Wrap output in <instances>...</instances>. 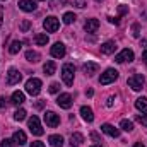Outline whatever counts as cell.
I'll return each mask as SVG.
<instances>
[{
  "label": "cell",
  "mask_w": 147,
  "mask_h": 147,
  "mask_svg": "<svg viewBox=\"0 0 147 147\" xmlns=\"http://www.w3.org/2000/svg\"><path fill=\"white\" fill-rule=\"evenodd\" d=\"M128 86L134 89V91H140L142 87H144V84H146V77L142 75V74H135V75H132V77H128Z\"/></svg>",
  "instance_id": "6da1fadb"
},
{
  "label": "cell",
  "mask_w": 147,
  "mask_h": 147,
  "mask_svg": "<svg viewBox=\"0 0 147 147\" xmlns=\"http://www.w3.org/2000/svg\"><path fill=\"white\" fill-rule=\"evenodd\" d=\"M74 74H75V69H74L72 63H65L62 67V79L67 86H72L74 84Z\"/></svg>",
  "instance_id": "7a4b0ae2"
},
{
  "label": "cell",
  "mask_w": 147,
  "mask_h": 147,
  "mask_svg": "<svg viewBox=\"0 0 147 147\" xmlns=\"http://www.w3.org/2000/svg\"><path fill=\"white\" fill-rule=\"evenodd\" d=\"M39 91H41V80H39V79L33 77V79H29V80L26 82V92H28V94L38 96Z\"/></svg>",
  "instance_id": "3957f363"
},
{
  "label": "cell",
  "mask_w": 147,
  "mask_h": 147,
  "mask_svg": "<svg viewBox=\"0 0 147 147\" xmlns=\"http://www.w3.org/2000/svg\"><path fill=\"white\" fill-rule=\"evenodd\" d=\"M28 127H29V130H31V134H34V135H43V127H41V123H39V118L38 116H31L29 120H28Z\"/></svg>",
  "instance_id": "277c9868"
},
{
  "label": "cell",
  "mask_w": 147,
  "mask_h": 147,
  "mask_svg": "<svg viewBox=\"0 0 147 147\" xmlns=\"http://www.w3.org/2000/svg\"><path fill=\"white\" fill-rule=\"evenodd\" d=\"M118 79V72L115 70V69H108L105 74H101V77H99V84H103V86H106V84H111V82H115Z\"/></svg>",
  "instance_id": "5b68a950"
},
{
  "label": "cell",
  "mask_w": 147,
  "mask_h": 147,
  "mask_svg": "<svg viewBox=\"0 0 147 147\" xmlns=\"http://www.w3.org/2000/svg\"><path fill=\"white\" fill-rule=\"evenodd\" d=\"M43 28H45L48 33H57V29L60 28V22H58V19H57V17L50 16V17H46V19H45Z\"/></svg>",
  "instance_id": "8992f818"
},
{
  "label": "cell",
  "mask_w": 147,
  "mask_h": 147,
  "mask_svg": "<svg viewBox=\"0 0 147 147\" xmlns=\"http://www.w3.org/2000/svg\"><path fill=\"white\" fill-rule=\"evenodd\" d=\"M132 60H134V51L128 50V48L121 50V51L115 57V62H116V63H125V62H132Z\"/></svg>",
  "instance_id": "52a82bcc"
},
{
  "label": "cell",
  "mask_w": 147,
  "mask_h": 147,
  "mask_svg": "<svg viewBox=\"0 0 147 147\" xmlns=\"http://www.w3.org/2000/svg\"><path fill=\"white\" fill-rule=\"evenodd\" d=\"M45 121H46L48 127L55 128V127L60 125V116H58L57 113H53V111H46V113H45Z\"/></svg>",
  "instance_id": "ba28073f"
},
{
  "label": "cell",
  "mask_w": 147,
  "mask_h": 147,
  "mask_svg": "<svg viewBox=\"0 0 147 147\" xmlns=\"http://www.w3.org/2000/svg\"><path fill=\"white\" fill-rule=\"evenodd\" d=\"M57 105H58L60 108H63V110H69V108L72 106V96L67 94V92L60 94V96L57 98Z\"/></svg>",
  "instance_id": "9c48e42d"
},
{
  "label": "cell",
  "mask_w": 147,
  "mask_h": 147,
  "mask_svg": "<svg viewBox=\"0 0 147 147\" xmlns=\"http://www.w3.org/2000/svg\"><path fill=\"white\" fill-rule=\"evenodd\" d=\"M21 79H22V75H21L19 70H16V69H10V70L7 72V84H9V86L19 84V82H21Z\"/></svg>",
  "instance_id": "30bf717a"
},
{
  "label": "cell",
  "mask_w": 147,
  "mask_h": 147,
  "mask_svg": "<svg viewBox=\"0 0 147 147\" xmlns=\"http://www.w3.org/2000/svg\"><path fill=\"white\" fill-rule=\"evenodd\" d=\"M65 45L63 43H55L53 46H51V57H55V58H63L65 57Z\"/></svg>",
  "instance_id": "8fae6325"
},
{
  "label": "cell",
  "mask_w": 147,
  "mask_h": 147,
  "mask_svg": "<svg viewBox=\"0 0 147 147\" xmlns=\"http://www.w3.org/2000/svg\"><path fill=\"white\" fill-rule=\"evenodd\" d=\"M19 9L24 12H33V10H36V2L34 0H19Z\"/></svg>",
  "instance_id": "7c38bea8"
},
{
  "label": "cell",
  "mask_w": 147,
  "mask_h": 147,
  "mask_svg": "<svg viewBox=\"0 0 147 147\" xmlns=\"http://www.w3.org/2000/svg\"><path fill=\"white\" fill-rule=\"evenodd\" d=\"M101 132H105L106 135H110V137H113V139L120 137V130H118V128H115V127H113V125H110V123L101 125Z\"/></svg>",
  "instance_id": "4fadbf2b"
},
{
  "label": "cell",
  "mask_w": 147,
  "mask_h": 147,
  "mask_svg": "<svg viewBox=\"0 0 147 147\" xmlns=\"http://www.w3.org/2000/svg\"><path fill=\"white\" fill-rule=\"evenodd\" d=\"M84 29H86V33H96L99 29V21L98 19H87L84 24Z\"/></svg>",
  "instance_id": "5bb4252c"
},
{
  "label": "cell",
  "mask_w": 147,
  "mask_h": 147,
  "mask_svg": "<svg viewBox=\"0 0 147 147\" xmlns=\"http://www.w3.org/2000/svg\"><path fill=\"white\" fill-rule=\"evenodd\" d=\"M12 140H14L17 146H26V142H28V137H26V134H24L22 130H17V132H14V135H12Z\"/></svg>",
  "instance_id": "9a60e30c"
},
{
  "label": "cell",
  "mask_w": 147,
  "mask_h": 147,
  "mask_svg": "<svg viewBox=\"0 0 147 147\" xmlns=\"http://www.w3.org/2000/svg\"><path fill=\"white\" fill-rule=\"evenodd\" d=\"M84 74L86 75H94V74L99 70V65L98 63H94V62H87V63H84Z\"/></svg>",
  "instance_id": "2e32d148"
},
{
  "label": "cell",
  "mask_w": 147,
  "mask_h": 147,
  "mask_svg": "<svg viewBox=\"0 0 147 147\" xmlns=\"http://www.w3.org/2000/svg\"><path fill=\"white\" fill-rule=\"evenodd\" d=\"M12 101V105H16V106H19V105H22L24 101H26V98H24V92H21V91H14L12 92V98H10Z\"/></svg>",
  "instance_id": "e0dca14e"
},
{
  "label": "cell",
  "mask_w": 147,
  "mask_h": 147,
  "mask_svg": "<svg viewBox=\"0 0 147 147\" xmlns=\"http://www.w3.org/2000/svg\"><path fill=\"white\" fill-rule=\"evenodd\" d=\"M115 50H116V43L115 41H106L105 45H101V53H105V55L115 53Z\"/></svg>",
  "instance_id": "ac0fdd59"
},
{
  "label": "cell",
  "mask_w": 147,
  "mask_h": 147,
  "mask_svg": "<svg viewBox=\"0 0 147 147\" xmlns=\"http://www.w3.org/2000/svg\"><path fill=\"white\" fill-rule=\"evenodd\" d=\"M80 115H82V118H84L86 121H89V123L94 120V113H92V110H91L89 106H82V108H80Z\"/></svg>",
  "instance_id": "d6986e66"
},
{
  "label": "cell",
  "mask_w": 147,
  "mask_h": 147,
  "mask_svg": "<svg viewBox=\"0 0 147 147\" xmlns=\"http://www.w3.org/2000/svg\"><path fill=\"white\" fill-rule=\"evenodd\" d=\"M82 142H84V135H82V134L75 132V134L70 135V146H72V147H79Z\"/></svg>",
  "instance_id": "ffe728a7"
},
{
  "label": "cell",
  "mask_w": 147,
  "mask_h": 147,
  "mask_svg": "<svg viewBox=\"0 0 147 147\" xmlns=\"http://www.w3.org/2000/svg\"><path fill=\"white\" fill-rule=\"evenodd\" d=\"M48 41H50V38H48V34L38 33L36 36H34V43H36L38 46H46V45H48Z\"/></svg>",
  "instance_id": "44dd1931"
},
{
  "label": "cell",
  "mask_w": 147,
  "mask_h": 147,
  "mask_svg": "<svg viewBox=\"0 0 147 147\" xmlns=\"http://www.w3.org/2000/svg\"><path fill=\"white\" fill-rule=\"evenodd\" d=\"M48 142L53 147H62L63 146V137L62 135H50L48 137Z\"/></svg>",
  "instance_id": "7402d4cb"
},
{
  "label": "cell",
  "mask_w": 147,
  "mask_h": 147,
  "mask_svg": "<svg viewBox=\"0 0 147 147\" xmlns=\"http://www.w3.org/2000/svg\"><path fill=\"white\" fill-rule=\"evenodd\" d=\"M43 70H45V74H46V75H53V74H55V70H57L55 62H53V60H48V62L43 65Z\"/></svg>",
  "instance_id": "603a6c76"
},
{
  "label": "cell",
  "mask_w": 147,
  "mask_h": 147,
  "mask_svg": "<svg viewBox=\"0 0 147 147\" xmlns=\"http://www.w3.org/2000/svg\"><path fill=\"white\" fill-rule=\"evenodd\" d=\"M135 108H137L139 111L147 113V98H139V99L135 101Z\"/></svg>",
  "instance_id": "cb8c5ba5"
},
{
  "label": "cell",
  "mask_w": 147,
  "mask_h": 147,
  "mask_svg": "<svg viewBox=\"0 0 147 147\" xmlns=\"http://www.w3.org/2000/svg\"><path fill=\"white\" fill-rule=\"evenodd\" d=\"M26 58H28V62L36 63V62H39V53H38V51H33V50H29V51H26Z\"/></svg>",
  "instance_id": "d4e9b609"
},
{
  "label": "cell",
  "mask_w": 147,
  "mask_h": 147,
  "mask_svg": "<svg viewBox=\"0 0 147 147\" xmlns=\"http://www.w3.org/2000/svg\"><path fill=\"white\" fill-rule=\"evenodd\" d=\"M21 46H22V43H21V41H12V43H10V46H9V53H12V55L19 53Z\"/></svg>",
  "instance_id": "484cf974"
},
{
  "label": "cell",
  "mask_w": 147,
  "mask_h": 147,
  "mask_svg": "<svg viewBox=\"0 0 147 147\" xmlns=\"http://www.w3.org/2000/svg\"><path fill=\"white\" fill-rule=\"evenodd\" d=\"M120 127H121V130H125V132H132V130H134V123H132L130 120H121V121H120Z\"/></svg>",
  "instance_id": "4316f807"
},
{
  "label": "cell",
  "mask_w": 147,
  "mask_h": 147,
  "mask_svg": "<svg viewBox=\"0 0 147 147\" xmlns=\"http://www.w3.org/2000/svg\"><path fill=\"white\" fill-rule=\"evenodd\" d=\"M75 19H77V17H75L74 12H65L62 21H63V24H72V22H75Z\"/></svg>",
  "instance_id": "83f0119b"
},
{
  "label": "cell",
  "mask_w": 147,
  "mask_h": 147,
  "mask_svg": "<svg viewBox=\"0 0 147 147\" xmlns=\"http://www.w3.org/2000/svg\"><path fill=\"white\" fill-rule=\"evenodd\" d=\"M24 118H26V110L19 108V110H17L16 113H14V120H16V121H22Z\"/></svg>",
  "instance_id": "f1b7e54d"
},
{
  "label": "cell",
  "mask_w": 147,
  "mask_h": 147,
  "mask_svg": "<svg viewBox=\"0 0 147 147\" xmlns=\"http://www.w3.org/2000/svg\"><path fill=\"white\" fill-rule=\"evenodd\" d=\"M29 28H31V21L24 19V21L21 22V31H22V33H28V31H29Z\"/></svg>",
  "instance_id": "f546056e"
},
{
  "label": "cell",
  "mask_w": 147,
  "mask_h": 147,
  "mask_svg": "<svg viewBox=\"0 0 147 147\" xmlns=\"http://www.w3.org/2000/svg\"><path fill=\"white\" fill-rule=\"evenodd\" d=\"M135 120H137L140 125L147 127V115H137V116H135Z\"/></svg>",
  "instance_id": "4dcf8cb0"
},
{
  "label": "cell",
  "mask_w": 147,
  "mask_h": 147,
  "mask_svg": "<svg viewBox=\"0 0 147 147\" xmlns=\"http://www.w3.org/2000/svg\"><path fill=\"white\" fill-rule=\"evenodd\" d=\"M132 36L134 38L140 36V26H139V24H134V26H132Z\"/></svg>",
  "instance_id": "1f68e13d"
},
{
  "label": "cell",
  "mask_w": 147,
  "mask_h": 147,
  "mask_svg": "<svg viewBox=\"0 0 147 147\" xmlns=\"http://www.w3.org/2000/svg\"><path fill=\"white\" fill-rule=\"evenodd\" d=\"M127 12H128V7H127V5H120V7H118V19H120L121 16H125Z\"/></svg>",
  "instance_id": "d6a6232c"
},
{
  "label": "cell",
  "mask_w": 147,
  "mask_h": 147,
  "mask_svg": "<svg viewBox=\"0 0 147 147\" xmlns=\"http://www.w3.org/2000/svg\"><path fill=\"white\" fill-rule=\"evenodd\" d=\"M2 147H16V142L10 139H3L2 140Z\"/></svg>",
  "instance_id": "836d02e7"
},
{
  "label": "cell",
  "mask_w": 147,
  "mask_h": 147,
  "mask_svg": "<svg viewBox=\"0 0 147 147\" xmlns=\"http://www.w3.org/2000/svg\"><path fill=\"white\" fill-rule=\"evenodd\" d=\"M58 89H60V84H58V82H53V84L50 86V92H51V94L58 92Z\"/></svg>",
  "instance_id": "e575fe53"
},
{
  "label": "cell",
  "mask_w": 147,
  "mask_h": 147,
  "mask_svg": "<svg viewBox=\"0 0 147 147\" xmlns=\"http://www.w3.org/2000/svg\"><path fill=\"white\" fill-rule=\"evenodd\" d=\"M75 5H77L79 9H84V7L87 5V0H75Z\"/></svg>",
  "instance_id": "d590c367"
},
{
  "label": "cell",
  "mask_w": 147,
  "mask_h": 147,
  "mask_svg": "<svg viewBox=\"0 0 147 147\" xmlns=\"http://www.w3.org/2000/svg\"><path fill=\"white\" fill-rule=\"evenodd\" d=\"M91 139H92L94 142H101V139H99V135H98L96 132H91Z\"/></svg>",
  "instance_id": "8d00e7d4"
},
{
  "label": "cell",
  "mask_w": 147,
  "mask_h": 147,
  "mask_svg": "<svg viewBox=\"0 0 147 147\" xmlns=\"http://www.w3.org/2000/svg\"><path fill=\"white\" fill-rule=\"evenodd\" d=\"M115 99H116L115 96H110V99H108V103H106V106H108V108H111V106H113V103H115Z\"/></svg>",
  "instance_id": "74e56055"
},
{
  "label": "cell",
  "mask_w": 147,
  "mask_h": 147,
  "mask_svg": "<svg viewBox=\"0 0 147 147\" xmlns=\"http://www.w3.org/2000/svg\"><path fill=\"white\" fill-rule=\"evenodd\" d=\"M5 106H7V103H5V98H2V96H0V110H3Z\"/></svg>",
  "instance_id": "f35d334b"
},
{
  "label": "cell",
  "mask_w": 147,
  "mask_h": 147,
  "mask_svg": "<svg viewBox=\"0 0 147 147\" xmlns=\"http://www.w3.org/2000/svg\"><path fill=\"white\" fill-rule=\"evenodd\" d=\"M108 21H110L111 24H118V22H120V19H118V17H108Z\"/></svg>",
  "instance_id": "ab89813d"
},
{
  "label": "cell",
  "mask_w": 147,
  "mask_h": 147,
  "mask_svg": "<svg viewBox=\"0 0 147 147\" xmlns=\"http://www.w3.org/2000/svg\"><path fill=\"white\" fill-rule=\"evenodd\" d=\"M31 147H45V144H43V142H39V140H36V142H33V144H31Z\"/></svg>",
  "instance_id": "60d3db41"
},
{
  "label": "cell",
  "mask_w": 147,
  "mask_h": 147,
  "mask_svg": "<svg viewBox=\"0 0 147 147\" xmlns=\"http://www.w3.org/2000/svg\"><path fill=\"white\" fill-rule=\"evenodd\" d=\"M2 22H3V9L0 7V28H2Z\"/></svg>",
  "instance_id": "b9f144b4"
},
{
  "label": "cell",
  "mask_w": 147,
  "mask_h": 147,
  "mask_svg": "<svg viewBox=\"0 0 147 147\" xmlns=\"http://www.w3.org/2000/svg\"><path fill=\"white\" fill-rule=\"evenodd\" d=\"M142 62H144V63L147 65V50L144 51V53H142Z\"/></svg>",
  "instance_id": "7bdbcfd3"
},
{
  "label": "cell",
  "mask_w": 147,
  "mask_h": 147,
  "mask_svg": "<svg viewBox=\"0 0 147 147\" xmlns=\"http://www.w3.org/2000/svg\"><path fill=\"white\" fill-rule=\"evenodd\" d=\"M140 45H142V46H146V48H147V39H142V41H140Z\"/></svg>",
  "instance_id": "ee69618b"
},
{
  "label": "cell",
  "mask_w": 147,
  "mask_h": 147,
  "mask_svg": "<svg viewBox=\"0 0 147 147\" xmlns=\"http://www.w3.org/2000/svg\"><path fill=\"white\" fill-rule=\"evenodd\" d=\"M134 147H146V146H144V144H140V142H137V144H135Z\"/></svg>",
  "instance_id": "f6af8a7d"
},
{
  "label": "cell",
  "mask_w": 147,
  "mask_h": 147,
  "mask_svg": "<svg viewBox=\"0 0 147 147\" xmlns=\"http://www.w3.org/2000/svg\"><path fill=\"white\" fill-rule=\"evenodd\" d=\"M69 2H70V0H60V3H63V5H65V3H69Z\"/></svg>",
  "instance_id": "bcb514c9"
},
{
  "label": "cell",
  "mask_w": 147,
  "mask_h": 147,
  "mask_svg": "<svg viewBox=\"0 0 147 147\" xmlns=\"http://www.w3.org/2000/svg\"><path fill=\"white\" fill-rule=\"evenodd\" d=\"M92 147H101V146H92Z\"/></svg>",
  "instance_id": "7dc6e473"
},
{
  "label": "cell",
  "mask_w": 147,
  "mask_h": 147,
  "mask_svg": "<svg viewBox=\"0 0 147 147\" xmlns=\"http://www.w3.org/2000/svg\"><path fill=\"white\" fill-rule=\"evenodd\" d=\"M96 2H103V0H96Z\"/></svg>",
  "instance_id": "c3c4849f"
}]
</instances>
